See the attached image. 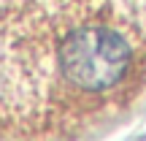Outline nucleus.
Returning a JSON list of instances; mask_svg holds the SVG:
<instances>
[{"mask_svg":"<svg viewBox=\"0 0 146 141\" xmlns=\"http://www.w3.org/2000/svg\"><path fill=\"white\" fill-rule=\"evenodd\" d=\"M114 0H0V114L52 125L95 106L133 68Z\"/></svg>","mask_w":146,"mask_h":141,"instance_id":"1","label":"nucleus"}]
</instances>
